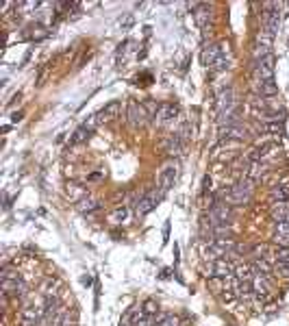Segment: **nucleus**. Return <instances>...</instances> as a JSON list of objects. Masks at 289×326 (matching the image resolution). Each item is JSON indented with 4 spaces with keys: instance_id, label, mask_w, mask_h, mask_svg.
<instances>
[{
    "instance_id": "1",
    "label": "nucleus",
    "mask_w": 289,
    "mask_h": 326,
    "mask_svg": "<svg viewBox=\"0 0 289 326\" xmlns=\"http://www.w3.org/2000/svg\"><path fill=\"white\" fill-rule=\"evenodd\" d=\"M252 194H254V181L239 179L229 192H224V202H229L231 207H243V204H248L252 200Z\"/></svg>"
},
{
    "instance_id": "2",
    "label": "nucleus",
    "mask_w": 289,
    "mask_h": 326,
    "mask_svg": "<svg viewBox=\"0 0 289 326\" xmlns=\"http://www.w3.org/2000/svg\"><path fill=\"white\" fill-rule=\"evenodd\" d=\"M233 250H235V242H233V239H213V242L207 246L205 255H207V259L218 261V259H222V257L233 255Z\"/></svg>"
},
{
    "instance_id": "3",
    "label": "nucleus",
    "mask_w": 289,
    "mask_h": 326,
    "mask_svg": "<svg viewBox=\"0 0 289 326\" xmlns=\"http://www.w3.org/2000/svg\"><path fill=\"white\" fill-rule=\"evenodd\" d=\"M231 217H233V207L229 202H213L211 211H209V220H211V226H220V224H229Z\"/></svg>"
},
{
    "instance_id": "4",
    "label": "nucleus",
    "mask_w": 289,
    "mask_h": 326,
    "mask_svg": "<svg viewBox=\"0 0 289 326\" xmlns=\"http://www.w3.org/2000/svg\"><path fill=\"white\" fill-rule=\"evenodd\" d=\"M176 170H178V165L174 163V161H168V163L161 165V170H159V174H157V185H159V190H161L163 194H166L170 187L174 185V179H176Z\"/></svg>"
},
{
    "instance_id": "5",
    "label": "nucleus",
    "mask_w": 289,
    "mask_h": 326,
    "mask_svg": "<svg viewBox=\"0 0 289 326\" xmlns=\"http://www.w3.org/2000/svg\"><path fill=\"white\" fill-rule=\"evenodd\" d=\"M254 76H257L259 83L274 81V55H268V57H263L261 61H257V65H254Z\"/></svg>"
},
{
    "instance_id": "6",
    "label": "nucleus",
    "mask_w": 289,
    "mask_h": 326,
    "mask_svg": "<svg viewBox=\"0 0 289 326\" xmlns=\"http://www.w3.org/2000/svg\"><path fill=\"white\" fill-rule=\"evenodd\" d=\"M226 44H209L205 50H202V55H200V61H202V65H207V67H213L215 64H218L220 59L224 57L226 53Z\"/></svg>"
},
{
    "instance_id": "7",
    "label": "nucleus",
    "mask_w": 289,
    "mask_h": 326,
    "mask_svg": "<svg viewBox=\"0 0 289 326\" xmlns=\"http://www.w3.org/2000/svg\"><path fill=\"white\" fill-rule=\"evenodd\" d=\"M126 116H128V122H131V127H144V124L148 122V118H150L148 111H146V107L139 105V102H135V100L128 102Z\"/></svg>"
},
{
    "instance_id": "8",
    "label": "nucleus",
    "mask_w": 289,
    "mask_h": 326,
    "mask_svg": "<svg viewBox=\"0 0 289 326\" xmlns=\"http://www.w3.org/2000/svg\"><path fill=\"white\" fill-rule=\"evenodd\" d=\"M120 109H122V102L120 100H111L109 105H107L103 111H98L94 116V120H89V127H96V124H100V122H107V120H113V118H117V113H120Z\"/></svg>"
},
{
    "instance_id": "9",
    "label": "nucleus",
    "mask_w": 289,
    "mask_h": 326,
    "mask_svg": "<svg viewBox=\"0 0 289 326\" xmlns=\"http://www.w3.org/2000/svg\"><path fill=\"white\" fill-rule=\"evenodd\" d=\"M220 137L222 139H233V141H243L248 137V129L243 124H229V127H220Z\"/></svg>"
},
{
    "instance_id": "10",
    "label": "nucleus",
    "mask_w": 289,
    "mask_h": 326,
    "mask_svg": "<svg viewBox=\"0 0 289 326\" xmlns=\"http://www.w3.org/2000/svg\"><path fill=\"white\" fill-rule=\"evenodd\" d=\"M161 196H163V192H159V194H157V192H150L148 196L141 198L139 204H137V209H135V211H137V215L144 217L146 213H150V211L155 209V204L159 202V200H161Z\"/></svg>"
},
{
    "instance_id": "11",
    "label": "nucleus",
    "mask_w": 289,
    "mask_h": 326,
    "mask_svg": "<svg viewBox=\"0 0 289 326\" xmlns=\"http://www.w3.org/2000/svg\"><path fill=\"white\" fill-rule=\"evenodd\" d=\"M211 276H218V278H224V281H229V278L235 276V270L233 265H231L229 259H218L213 263V274Z\"/></svg>"
},
{
    "instance_id": "12",
    "label": "nucleus",
    "mask_w": 289,
    "mask_h": 326,
    "mask_svg": "<svg viewBox=\"0 0 289 326\" xmlns=\"http://www.w3.org/2000/svg\"><path fill=\"white\" fill-rule=\"evenodd\" d=\"M44 318V309H37V307H26L22 311V326H37Z\"/></svg>"
},
{
    "instance_id": "13",
    "label": "nucleus",
    "mask_w": 289,
    "mask_h": 326,
    "mask_svg": "<svg viewBox=\"0 0 289 326\" xmlns=\"http://www.w3.org/2000/svg\"><path fill=\"white\" fill-rule=\"evenodd\" d=\"M2 294L4 296H13V298H24L26 285L22 281H2Z\"/></svg>"
},
{
    "instance_id": "14",
    "label": "nucleus",
    "mask_w": 289,
    "mask_h": 326,
    "mask_svg": "<svg viewBox=\"0 0 289 326\" xmlns=\"http://www.w3.org/2000/svg\"><path fill=\"white\" fill-rule=\"evenodd\" d=\"M174 116H176V107L174 105H161L159 113L155 116V122L159 124V127H166V124H170L174 120Z\"/></svg>"
},
{
    "instance_id": "15",
    "label": "nucleus",
    "mask_w": 289,
    "mask_h": 326,
    "mask_svg": "<svg viewBox=\"0 0 289 326\" xmlns=\"http://www.w3.org/2000/svg\"><path fill=\"white\" fill-rule=\"evenodd\" d=\"M270 215L274 222H289V200L287 202H274L270 207Z\"/></svg>"
},
{
    "instance_id": "16",
    "label": "nucleus",
    "mask_w": 289,
    "mask_h": 326,
    "mask_svg": "<svg viewBox=\"0 0 289 326\" xmlns=\"http://www.w3.org/2000/svg\"><path fill=\"white\" fill-rule=\"evenodd\" d=\"M194 20H196V24L198 26H202L205 28L209 22H211V7L209 4H196V9H194Z\"/></svg>"
},
{
    "instance_id": "17",
    "label": "nucleus",
    "mask_w": 289,
    "mask_h": 326,
    "mask_svg": "<svg viewBox=\"0 0 289 326\" xmlns=\"http://www.w3.org/2000/svg\"><path fill=\"white\" fill-rule=\"evenodd\" d=\"M252 289L259 298H265L270 291V283H268V276H261V274H254L252 278Z\"/></svg>"
},
{
    "instance_id": "18",
    "label": "nucleus",
    "mask_w": 289,
    "mask_h": 326,
    "mask_svg": "<svg viewBox=\"0 0 289 326\" xmlns=\"http://www.w3.org/2000/svg\"><path fill=\"white\" fill-rule=\"evenodd\" d=\"M248 174H246V179H250V181H254L257 183L261 176L265 174V170H268V163H261V161H250V165H248Z\"/></svg>"
},
{
    "instance_id": "19",
    "label": "nucleus",
    "mask_w": 289,
    "mask_h": 326,
    "mask_svg": "<svg viewBox=\"0 0 289 326\" xmlns=\"http://www.w3.org/2000/svg\"><path fill=\"white\" fill-rule=\"evenodd\" d=\"M233 291H235V296H237V298H241V300H248V298H250V296L254 294L252 283H248V281H237Z\"/></svg>"
},
{
    "instance_id": "20",
    "label": "nucleus",
    "mask_w": 289,
    "mask_h": 326,
    "mask_svg": "<svg viewBox=\"0 0 289 326\" xmlns=\"http://www.w3.org/2000/svg\"><path fill=\"white\" fill-rule=\"evenodd\" d=\"M257 91L263 96V98H274V96L279 94V87H276L274 81H265V83L257 81Z\"/></svg>"
},
{
    "instance_id": "21",
    "label": "nucleus",
    "mask_w": 289,
    "mask_h": 326,
    "mask_svg": "<svg viewBox=\"0 0 289 326\" xmlns=\"http://www.w3.org/2000/svg\"><path fill=\"white\" fill-rule=\"evenodd\" d=\"M233 105H235L233 89L226 87V89L220 91V96H218V109H220V111H224V109H229V107H233Z\"/></svg>"
},
{
    "instance_id": "22",
    "label": "nucleus",
    "mask_w": 289,
    "mask_h": 326,
    "mask_svg": "<svg viewBox=\"0 0 289 326\" xmlns=\"http://www.w3.org/2000/svg\"><path fill=\"white\" fill-rule=\"evenodd\" d=\"M272 200L274 202H287L289 200V183H281L272 190Z\"/></svg>"
},
{
    "instance_id": "23",
    "label": "nucleus",
    "mask_w": 289,
    "mask_h": 326,
    "mask_svg": "<svg viewBox=\"0 0 289 326\" xmlns=\"http://www.w3.org/2000/svg\"><path fill=\"white\" fill-rule=\"evenodd\" d=\"M252 270H254V274H261V276H270V274H272V265H270V261H268V259H254Z\"/></svg>"
},
{
    "instance_id": "24",
    "label": "nucleus",
    "mask_w": 289,
    "mask_h": 326,
    "mask_svg": "<svg viewBox=\"0 0 289 326\" xmlns=\"http://www.w3.org/2000/svg\"><path fill=\"white\" fill-rule=\"evenodd\" d=\"M89 133H92V127H89V124H83V127H78L76 133L72 135L70 144H81V141H85V139L89 137Z\"/></svg>"
},
{
    "instance_id": "25",
    "label": "nucleus",
    "mask_w": 289,
    "mask_h": 326,
    "mask_svg": "<svg viewBox=\"0 0 289 326\" xmlns=\"http://www.w3.org/2000/svg\"><path fill=\"white\" fill-rule=\"evenodd\" d=\"M276 259H279V267L289 276V248H279Z\"/></svg>"
},
{
    "instance_id": "26",
    "label": "nucleus",
    "mask_w": 289,
    "mask_h": 326,
    "mask_svg": "<svg viewBox=\"0 0 289 326\" xmlns=\"http://www.w3.org/2000/svg\"><path fill=\"white\" fill-rule=\"evenodd\" d=\"M213 239H233V231L229 228V224H220L213 226Z\"/></svg>"
},
{
    "instance_id": "27",
    "label": "nucleus",
    "mask_w": 289,
    "mask_h": 326,
    "mask_svg": "<svg viewBox=\"0 0 289 326\" xmlns=\"http://www.w3.org/2000/svg\"><path fill=\"white\" fill-rule=\"evenodd\" d=\"M235 276H237V281H248V283H252L254 270H250L248 265H239V267L235 270Z\"/></svg>"
},
{
    "instance_id": "28",
    "label": "nucleus",
    "mask_w": 289,
    "mask_h": 326,
    "mask_svg": "<svg viewBox=\"0 0 289 326\" xmlns=\"http://www.w3.org/2000/svg\"><path fill=\"white\" fill-rule=\"evenodd\" d=\"M141 313H144V316H150V318H155L157 313H159V305L155 300H146L144 305H141Z\"/></svg>"
},
{
    "instance_id": "29",
    "label": "nucleus",
    "mask_w": 289,
    "mask_h": 326,
    "mask_svg": "<svg viewBox=\"0 0 289 326\" xmlns=\"http://www.w3.org/2000/svg\"><path fill=\"white\" fill-rule=\"evenodd\" d=\"M0 274H2V281H20L18 270H15V267H11V265H4Z\"/></svg>"
},
{
    "instance_id": "30",
    "label": "nucleus",
    "mask_w": 289,
    "mask_h": 326,
    "mask_svg": "<svg viewBox=\"0 0 289 326\" xmlns=\"http://www.w3.org/2000/svg\"><path fill=\"white\" fill-rule=\"evenodd\" d=\"M126 215H128V209H126V207H120V209H116V211L111 213L109 222H113V224H120V222L126 220Z\"/></svg>"
},
{
    "instance_id": "31",
    "label": "nucleus",
    "mask_w": 289,
    "mask_h": 326,
    "mask_svg": "<svg viewBox=\"0 0 289 326\" xmlns=\"http://www.w3.org/2000/svg\"><path fill=\"white\" fill-rule=\"evenodd\" d=\"M94 209H98V204H96L94 200H81V202H78V211H83V213H89V211H94Z\"/></svg>"
},
{
    "instance_id": "32",
    "label": "nucleus",
    "mask_w": 289,
    "mask_h": 326,
    "mask_svg": "<svg viewBox=\"0 0 289 326\" xmlns=\"http://www.w3.org/2000/svg\"><path fill=\"white\" fill-rule=\"evenodd\" d=\"M276 235H285L289 237V222H276Z\"/></svg>"
},
{
    "instance_id": "33",
    "label": "nucleus",
    "mask_w": 289,
    "mask_h": 326,
    "mask_svg": "<svg viewBox=\"0 0 289 326\" xmlns=\"http://www.w3.org/2000/svg\"><path fill=\"white\" fill-rule=\"evenodd\" d=\"M274 242L281 246V248H289V237H285V235H276L274 233Z\"/></svg>"
},
{
    "instance_id": "34",
    "label": "nucleus",
    "mask_w": 289,
    "mask_h": 326,
    "mask_svg": "<svg viewBox=\"0 0 289 326\" xmlns=\"http://www.w3.org/2000/svg\"><path fill=\"white\" fill-rule=\"evenodd\" d=\"M265 129L272 130V133H283V124H281V122H272V124H268Z\"/></svg>"
},
{
    "instance_id": "35",
    "label": "nucleus",
    "mask_w": 289,
    "mask_h": 326,
    "mask_svg": "<svg viewBox=\"0 0 289 326\" xmlns=\"http://www.w3.org/2000/svg\"><path fill=\"white\" fill-rule=\"evenodd\" d=\"M0 305H2V311L7 313V311H9V296L2 294V298H0Z\"/></svg>"
},
{
    "instance_id": "36",
    "label": "nucleus",
    "mask_w": 289,
    "mask_h": 326,
    "mask_svg": "<svg viewBox=\"0 0 289 326\" xmlns=\"http://www.w3.org/2000/svg\"><path fill=\"white\" fill-rule=\"evenodd\" d=\"M209 187H211V179H209V176H205V181H202V192H207Z\"/></svg>"
},
{
    "instance_id": "37",
    "label": "nucleus",
    "mask_w": 289,
    "mask_h": 326,
    "mask_svg": "<svg viewBox=\"0 0 289 326\" xmlns=\"http://www.w3.org/2000/svg\"><path fill=\"white\" fill-rule=\"evenodd\" d=\"M11 120H13V122H20V120H22V113H20V111L13 113V116H11Z\"/></svg>"
}]
</instances>
